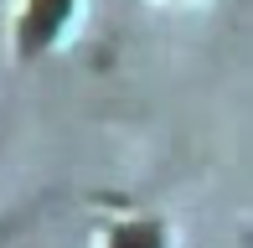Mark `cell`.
<instances>
[{"mask_svg": "<svg viewBox=\"0 0 253 248\" xmlns=\"http://www.w3.org/2000/svg\"><path fill=\"white\" fill-rule=\"evenodd\" d=\"M62 16V0H42L37 5V16H26V47H37L42 37H47V26Z\"/></svg>", "mask_w": 253, "mask_h": 248, "instance_id": "6da1fadb", "label": "cell"}, {"mask_svg": "<svg viewBox=\"0 0 253 248\" xmlns=\"http://www.w3.org/2000/svg\"><path fill=\"white\" fill-rule=\"evenodd\" d=\"M119 248H160V238L150 228H129V233H119Z\"/></svg>", "mask_w": 253, "mask_h": 248, "instance_id": "7a4b0ae2", "label": "cell"}]
</instances>
